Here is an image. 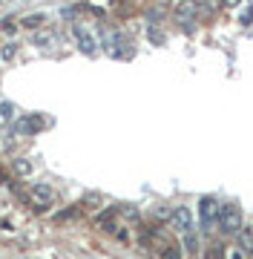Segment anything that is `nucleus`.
Wrapping results in <instances>:
<instances>
[{"instance_id": "obj_8", "label": "nucleus", "mask_w": 253, "mask_h": 259, "mask_svg": "<svg viewBox=\"0 0 253 259\" xmlns=\"http://www.w3.org/2000/svg\"><path fill=\"white\" fill-rule=\"evenodd\" d=\"M193 15H196V0H184V3L176 6V18L178 20H193Z\"/></svg>"}, {"instance_id": "obj_7", "label": "nucleus", "mask_w": 253, "mask_h": 259, "mask_svg": "<svg viewBox=\"0 0 253 259\" xmlns=\"http://www.w3.org/2000/svg\"><path fill=\"white\" fill-rule=\"evenodd\" d=\"M115 216H118V207H107L95 216V228L98 231H115Z\"/></svg>"}, {"instance_id": "obj_18", "label": "nucleus", "mask_w": 253, "mask_h": 259, "mask_svg": "<svg viewBox=\"0 0 253 259\" xmlns=\"http://www.w3.org/2000/svg\"><path fill=\"white\" fill-rule=\"evenodd\" d=\"M150 40H153V44H164V35H161L159 29H153V26H150Z\"/></svg>"}, {"instance_id": "obj_2", "label": "nucleus", "mask_w": 253, "mask_h": 259, "mask_svg": "<svg viewBox=\"0 0 253 259\" xmlns=\"http://www.w3.org/2000/svg\"><path fill=\"white\" fill-rule=\"evenodd\" d=\"M219 207H222V204L216 202L213 196H205V199L198 202V222H201V231L205 233L219 228Z\"/></svg>"}, {"instance_id": "obj_1", "label": "nucleus", "mask_w": 253, "mask_h": 259, "mask_svg": "<svg viewBox=\"0 0 253 259\" xmlns=\"http://www.w3.org/2000/svg\"><path fill=\"white\" fill-rule=\"evenodd\" d=\"M244 228V216L239 204H222L219 207V231L222 236H239V231Z\"/></svg>"}, {"instance_id": "obj_13", "label": "nucleus", "mask_w": 253, "mask_h": 259, "mask_svg": "<svg viewBox=\"0 0 253 259\" xmlns=\"http://www.w3.org/2000/svg\"><path fill=\"white\" fill-rule=\"evenodd\" d=\"M15 55H18V40H12V44H6V47L0 49V58L3 61H15Z\"/></svg>"}, {"instance_id": "obj_15", "label": "nucleus", "mask_w": 253, "mask_h": 259, "mask_svg": "<svg viewBox=\"0 0 253 259\" xmlns=\"http://www.w3.org/2000/svg\"><path fill=\"white\" fill-rule=\"evenodd\" d=\"M161 259H181V248H176V245H167V248L159 253Z\"/></svg>"}, {"instance_id": "obj_14", "label": "nucleus", "mask_w": 253, "mask_h": 259, "mask_svg": "<svg viewBox=\"0 0 253 259\" xmlns=\"http://www.w3.org/2000/svg\"><path fill=\"white\" fill-rule=\"evenodd\" d=\"M52 40H55L52 32H38L35 35V47H52Z\"/></svg>"}, {"instance_id": "obj_16", "label": "nucleus", "mask_w": 253, "mask_h": 259, "mask_svg": "<svg viewBox=\"0 0 253 259\" xmlns=\"http://www.w3.org/2000/svg\"><path fill=\"white\" fill-rule=\"evenodd\" d=\"M0 115H3V118H15V107H12L9 101H3L0 104Z\"/></svg>"}, {"instance_id": "obj_4", "label": "nucleus", "mask_w": 253, "mask_h": 259, "mask_svg": "<svg viewBox=\"0 0 253 259\" xmlns=\"http://www.w3.org/2000/svg\"><path fill=\"white\" fill-rule=\"evenodd\" d=\"M43 124L46 121L40 118V115H23V118H18L12 124V133L15 136H35L38 130H43Z\"/></svg>"}, {"instance_id": "obj_20", "label": "nucleus", "mask_w": 253, "mask_h": 259, "mask_svg": "<svg viewBox=\"0 0 253 259\" xmlns=\"http://www.w3.org/2000/svg\"><path fill=\"white\" fill-rule=\"evenodd\" d=\"M227 259H244V250H242V248H239V250H233V253H230Z\"/></svg>"}, {"instance_id": "obj_19", "label": "nucleus", "mask_w": 253, "mask_h": 259, "mask_svg": "<svg viewBox=\"0 0 253 259\" xmlns=\"http://www.w3.org/2000/svg\"><path fill=\"white\" fill-rule=\"evenodd\" d=\"M118 210H121L127 219H138V210H135V207H118Z\"/></svg>"}, {"instance_id": "obj_3", "label": "nucleus", "mask_w": 253, "mask_h": 259, "mask_svg": "<svg viewBox=\"0 0 253 259\" xmlns=\"http://www.w3.org/2000/svg\"><path fill=\"white\" fill-rule=\"evenodd\" d=\"M26 202L35 207V210H46L49 204L55 202V190L49 185H32V190H29Z\"/></svg>"}, {"instance_id": "obj_9", "label": "nucleus", "mask_w": 253, "mask_h": 259, "mask_svg": "<svg viewBox=\"0 0 253 259\" xmlns=\"http://www.w3.org/2000/svg\"><path fill=\"white\" fill-rule=\"evenodd\" d=\"M236 239H239V245H242L244 253H253V228H250V225H244Z\"/></svg>"}, {"instance_id": "obj_22", "label": "nucleus", "mask_w": 253, "mask_h": 259, "mask_svg": "<svg viewBox=\"0 0 253 259\" xmlns=\"http://www.w3.org/2000/svg\"><path fill=\"white\" fill-rule=\"evenodd\" d=\"M250 256H253V253H250Z\"/></svg>"}, {"instance_id": "obj_12", "label": "nucleus", "mask_w": 253, "mask_h": 259, "mask_svg": "<svg viewBox=\"0 0 253 259\" xmlns=\"http://www.w3.org/2000/svg\"><path fill=\"white\" fill-rule=\"evenodd\" d=\"M15 173H18V176H32V161H29V158H15Z\"/></svg>"}, {"instance_id": "obj_11", "label": "nucleus", "mask_w": 253, "mask_h": 259, "mask_svg": "<svg viewBox=\"0 0 253 259\" xmlns=\"http://www.w3.org/2000/svg\"><path fill=\"white\" fill-rule=\"evenodd\" d=\"M198 248H201V245H198L196 231H193V233H184V250H187L190 256H196V253H198Z\"/></svg>"}, {"instance_id": "obj_17", "label": "nucleus", "mask_w": 253, "mask_h": 259, "mask_svg": "<svg viewBox=\"0 0 253 259\" xmlns=\"http://www.w3.org/2000/svg\"><path fill=\"white\" fill-rule=\"evenodd\" d=\"M210 256L213 259H225V248H222L219 242H213V245H210Z\"/></svg>"}, {"instance_id": "obj_10", "label": "nucleus", "mask_w": 253, "mask_h": 259, "mask_svg": "<svg viewBox=\"0 0 253 259\" xmlns=\"http://www.w3.org/2000/svg\"><path fill=\"white\" fill-rule=\"evenodd\" d=\"M20 23H23L26 29H40L43 23H46V15H43V12H40V15H26Z\"/></svg>"}, {"instance_id": "obj_6", "label": "nucleus", "mask_w": 253, "mask_h": 259, "mask_svg": "<svg viewBox=\"0 0 253 259\" xmlns=\"http://www.w3.org/2000/svg\"><path fill=\"white\" fill-rule=\"evenodd\" d=\"M72 35H75V40H78V47L84 49L86 55H95V37H92V32H86L84 26H81V23H75V26H72Z\"/></svg>"}, {"instance_id": "obj_21", "label": "nucleus", "mask_w": 253, "mask_h": 259, "mask_svg": "<svg viewBox=\"0 0 253 259\" xmlns=\"http://www.w3.org/2000/svg\"><path fill=\"white\" fill-rule=\"evenodd\" d=\"M222 3H225V6H239L242 0H222Z\"/></svg>"}, {"instance_id": "obj_5", "label": "nucleus", "mask_w": 253, "mask_h": 259, "mask_svg": "<svg viewBox=\"0 0 253 259\" xmlns=\"http://www.w3.org/2000/svg\"><path fill=\"white\" fill-rule=\"evenodd\" d=\"M170 225H173V231H178L181 236L184 233H193V213L187 207H173V216H170Z\"/></svg>"}]
</instances>
